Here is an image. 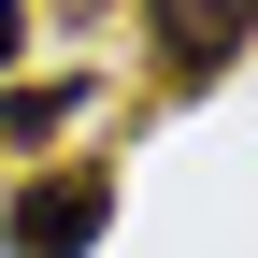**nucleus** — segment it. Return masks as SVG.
I'll return each mask as SVG.
<instances>
[{
    "label": "nucleus",
    "instance_id": "obj_1",
    "mask_svg": "<svg viewBox=\"0 0 258 258\" xmlns=\"http://www.w3.org/2000/svg\"><path fill=\"white\" fill-rule=\"evenodd\" d=\"M115 230V172L101 158H72V172H29L15 201H0V258H86Z\"/></svg>",
    "mask_w": 258,
    "mask_h": 258
},
{
    "label": "nucleus",
    "instance_id": "obj_2",
    "mask_svg": "<svg viewBox=\"0 0 258 258\" xmlns=\"http://www.w3.org/2000/svg\"><path fill=\"white\" fill-rule=\"evenodd\" d=\"M144 29H158V72L172 86H215L258 43V0H144Z\"/></svg>",
    "mask_w": 258,
    "mask_h": 258
},
{
    "label": "nucleus",
    "instance_id": "obj_3",
    "mask_svg": "<svg viewBox=\"0 0 258 258\" xmlns=\"http://www.w3.org/2000/svg\"><path fill=\"white\" fill-rule=\"evenodd\" d=\"M72 101H86V86H29V101H0V158L43 144V129H72Z\"/></svg>",
    "mask_w": 258,
    "mask_h": 258
},
{
    "label": "nucleus",
    "instance_id": "obj_4",
    "mask_svg": "<svg viewBox=\"0 0 258 258\" xmlns=\"http://www.w3.org/2000/svg\"><path fill=\"white\" fill-rule=\"evenodd\" d=\"M15 43H29V0H0V72H15Z\"/></svg>",
    "mask_w": 258,
    "mask_h": 258
}]
</instances>
